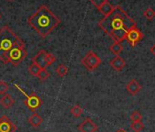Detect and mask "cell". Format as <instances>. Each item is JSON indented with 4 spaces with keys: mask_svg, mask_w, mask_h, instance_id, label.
I'll return each instance as SVG.
<instances>
[{
    "mask_svg": "<svg viewBox=\"0 0 155 132\" xmlns=\"http://www.w3.org/2000/svg\"><path fill=\"white\" fill-rule=\"evenodd\" d=\"M99 27L108 34L114 42H121L126 39L129 30L136 27V22L120 6H115L111 13L105 16L99 22Z\"/></svg>",
    "mask_w": 155,
    "mask_h": 132,
    "instance_id": "cell-1",
    "label": "cell"
},
{
    "mask_svg": "<svg viewBox=\"0 0 155 132\" xmlns=\"http://www.w3.org/2000/svg\"><path fill=\"white\" fill-rule=\"evenodd\" d=\"M28 23L41 38L45 39L59 25L60 19L47 6L41 5L28 19Z\"/></svg>",
    "mask_w": 155,
    "mask_h": 132,
    "instance_id": "cell-2",
    "label": "cell"
},
{
    "mask_svg": "<svg viewBox=\"0 0 155 132\" xmlns=\"http://www.w3.org/2000/svg\"><path fill=\"white\" fill-rule=\"evenodd\" d=\"M25 45L24 41L8 27L0 29V61L7 63L6 54L15 46Z\"/></svg>",
    "mask_w": 155,
    "mask_h": 132,
    "instance_id": "cell-3",
    "label": "cell"
},
{
    "mask_svg": "<svg viewBox=\"0 0 155 132\" xmlns=\"http://www.w3.org/2000/svg\"><path fill=\"white\" fill-rule=\"evenodd\" d=\"M27 50L25 49V45L15 46L6 54L7 63L10 62L13 65L17 66L20 64L27 57Z\"/></svg>",
    "mask_w": 155,
    "mask_h": 132,
    "instance_id": "cell-4",
    "label": "cell"
},
{
    "mask_svg": "<svg viewBox=\"0 0 155 132\" xmlns=\"http://www.w3.org/2000/svg\"><path fill=\"white\" fill-rule=\"evenodd\" d=\"M14 86L15 87H17L18 89V91H20L25 96H26V99L23 101L24 102V104L28 107V109L30 110V111H32V112H36L37 110H38V108H39L40 107V106L42 105V103H43V101H42V99L38 96V94H36L35 92H33V93H31L30 95H28L18 85H17V84H14Z\"/></svg>",
    "mask_w": 155,
    "mask_h": 132,
    "instance_id": "cell-5",
    "label": "cell"
},
{
    "mask_svg": "<svg viewBox=\"0 0 155 132\" xmlns=\"http://www.w3.org/2000/svg\"><path fill=\"white\" fill-rule=\"evenodd\" d=\"M81 63L89 71H94L101 63V59L92 50L87 52V54L81 59Z\"/></svg>",
    "mask_w": 155,
    "mask_h": 132,
    "instance_id": "cell-6",
    "label": "cell"
},
{
    "mask_svg": "<svg viewBox=\"0 0 155 132\" xmlns=\"http://www.w3.org/2000/svg\"><path fill=\"white\" fill-rule=\"evenodd\" d=\"M143 33L136 27L131 28L126 35V39L131 47H135L143 38Z\"/></svg>",
    "mask_w": 155,
    "mask_h": 132,
    "instance_id": "cell-7",
    "label": "cell"
},
{
    "mask_svg": "<svg viewBox=\"0 0 155 132\" xmlns=\"http://www.w3.org/2000/svg\"><path fill=\"white\" fill-rule=\"evenodd\" d=\"M17 126L6 115L0 117V132H16Z\"/></svg>",
    "mask_w": 155,
    "mask_h": 132,
    "instance_id": "cell-8",
    "label": "cell"
},
{
    "mask_svg": "<svg viewBox=\"0 0 155 132\" xmlns=\"http://www.w3.org/2000/svg\"><path fill=\"white\" fill-rule=\"evenodd\" d=\"M79 130L81 132H96L98 130V125L90 117H86L80 125Z\"/></svg>",
    "mask_w": 155,
    "mask_h": 132,
    "instance_id": "cell-9",
    "label": "cell"
},
{
    "mask_svg": "<svg viewBox=\"0 0 155 132\" xmlns=\"http://www.w3.org/2000/svg\"><path fill=\"white\" fill-rule=\"evenodd\" d=\"M47 51L44 50H39L33 58H32V61L33 63L37 64L38 66H39V67L41 69H44L46 68L48 64H47V61H46V57H47Z\"/></svg>",
    "mask_w": 155,
    "mask_h": 132,
    "instance_id": "cell-10",
    "label": "cell"
},
{
    "mask_svg": "<svg viewBox=\"0 0 155 132\" xmlns=\"http://www.w3.org/2000/svg\"><path fill=\"white\" fill-rule=\"evenodd\" d=\"M110 65L115 70V71H121L126 65V61L123 58H121L120 55L115 56L112 60H110Z\"/></svg>",
    "mask_w": 155,
    "mask_h": 132,
    "instance_id": "cell-11",
    "label": "cell"
},
{
    "mask_svg": "<svg viewBox=\"0 0 155 132\" xmlns=\"http://www.w3.org/2000/svg\"><path fill=\"white\" fill-rule=\"evenodd\" d=\"M126 89H127V91H128L129 94H130L131 96H135V95H137L140 91L141 86H140V85L139 84V82L137 80L132 79V80H130L127 84Z\"/></svg>",
    "mask_w": 155,
    "mask_h": 132,
    "instance_id": "cell-12",
    "label": "cell"
},
{
    "mask_svg": "<svg viewBox=\"0 0 155 132\" xmlns=\"http://www.w3.org/2000/svg\"><path fill=\"white\" fill-rule=\"evenodd\" d=\"M14 103H15V100L9 94H5L1 98H0V105L6 109L10 108L14 105Z\"/></svg>",
    "mask_w": 155,
    "mask_h": 132,
    "instance_id": "cell-13",
    "label": "cell"
},
{
    "mask_svg": "<svg viewBox=\"0 0 155 132\" xmlns=\"http://www.w3.org/2000/svg\"><path fill=\"white\" fill-rule=\"evenodd\" d=\"M28 123H29L32 127H38L42 124L43 118L41 117L40 115H38V113L35 112L34 114H32L31 116H28Z\"/></svg>",
    "mask_w": 155,
    "mask_h": 132,
    "instance_id": "cell-14",
    "label": "cell"
},
{
    "mask_svg": "<svg viewBox=\"0 0 155 132\" xmlns=\"http://www.w3.org/2000/svg\"><path fill=\"white\" fill-rule=\"evenodd\" d=\"M113 9H114V7L109 2V0H107V1L104 2L98 9H99V11H100L102 15H104V17H105V16L110 14L111 11L113 10Z\"/></svg>",
    "mask_w": 155,
    "mask_h": 132,
    "instance_id": "cell-15",
    "label": "cell"
},
{
    "mask_svg": "<svg viewBox=\"0 0 155 132\" xmlns=\"http://www.w3.org/2000/svg\"><path fill=\"white\" fill-rule=\"evenodd\" d=\"M110 50L114 54V55H120V53L123 50V47L120 44V42H113V44L110 45Z\"/></svg>",
    "mask_w": 155,
    "mask_h": 132,
    "instance_id": "cell-16",
    "label": "cell"
},
{
    "mask_svg": "<svg viewBox=\"0 0 155 132\" xmlns=\"http://www.w3.org/2000/svg\"><path fill=\"white\" fill-rule=\"evenodd\" d=\"M57 75L59 76V77H64L65 75H67L68 72V68L65 64H59L58 67H57Z\"/></svg>",
    "mask_w": 155,
    "mask_h": 132,
    "instance_id": "cell-17",
    "label": "cell"
},
{
    "mask_svg": "<svg viewBox=\"0 0 155 132\" xmlns=\"http://www.w3.org/2000/svg\"><path fill=\"white\" fill-rule=\"evenodd\" d=\"M70 113L72 116H74L75 117H79L82 115L83 113V109L79 106V105H75L70 108Z\"/></svg>",
    "mask_w": 155,
    "mask_h": 132,
    "instance_id": "cell-18",
    "label": "cell"
},
{
    "mask_svg": "<svg viewBox=\"0 0 155 132\" xmlns=\"http://www.w3.org/2000/svg\"><path fill=\"white\" fill-rule=\"evenodd\" d=\"M130 128H131L134 132H140V131L144 128L143 122H142L141 120H140V121H134V122H131Z\"/></svg>",
    "mask_w": 155,
    "mask_h": 132,
    "instance_id": "cell-19",
    "label": "cell"
},
{
    "mask_svg": "<svg viewBox=\"0 0 155 132\" xmlns=\"http://www.w3.org/2000/svg\"><path fill=\"white\" fill-rule=\"evenodd\" d=\"M28 73L31 75H33V76H38V73L40 72V70H41V68L39 67V66H38L37 64H35V63H32V64H30L29 66H28Z\"/></svg>",
    "mask_w": 155,
    "mask_h": 132,
    "instance_id": "cell-20",
    "label": "cell"
},
{
    "mask_svg": "<svg viewBox=\"0 0 155 132\" xmlns=\"http://www.w3.org/2000/svg\"><path fill=\"white\" fill-rule=\"evenodd\" d=\"M143 15L148 20H151L155 18V11L151 8H148L143 11Z\"/></svg>",
    "mask_w": 155,
    "mask_h": 132,
    "instance_id": "cell-21",
    "label": "cell"
},
{
    "mask_svg": "<svg viewBox=\"0 0 155 132\" xmlns=\"http://www.w3.org/2000/svg\"><path fill=\"white\" fill-rule=\"evenodd\" d=\"M49 75H50L49 72L46 68H44V69H41L40 70V72L38 73V75L37 77H38V79L41 80V81H46L49 77Z\"/></svg>",
    "mask_w": 155,
    "mask_h": 132,
    "instance_id": "cell-22",
    "label": "cell"
},
{
    "mask_svg": "<svg viewBox=\"0 0 155 132\" xmlns=\"http://www.w3.org/2000/svg\"><path fill=\"white\" fill-rule=\"evenodd\" d=\"M142 119V116L140 114V111L136 110V111H133L130 115V120L131 122H134V121H140Z\"/></svg>",
    "mask_w": 155,
    "mask_h": 132,
    "instance_id": "cell-23",
    "label": "cell"
},
{
    "mask_svg": "<svg viewBox=\"0 0 155 132\" xmlns=\"http://www.w3.org/2000/svg\"><path fill=\"white\" fill-rule=\"evenodd\" d=\"M9 89V85L5 81H0V95H5Z\"/></svg>",
    "mask_w": 155,
    "mask_h": 132,
    "instance_id": "cell-24",
    "label": "cell"
},
{
    "mask_svg": "<svg viewBox=\"0 0 155 132\" xmlns=\"http://www.w3.org/2000/svg\"><path fill=\"white\" fill-rule=\"evenodd\" d=\"M46 61H47L48 66H49V65H51L52 63H54V62L56 61V57H55V55H53L52 53L48 52V53H47V57H46Z\"/></svg>",
    "mask_w": 155,
    "mask_h": 132,
    "instance_id": "cell-25",
    "label": "cell"
},
{
    "mask_svg": "<svg viewBox=\"0 0 155 132\" xmlns=\"http://www.w3.org/2000/svg\"><path fill=\"white\" fill-rule=\"evenodd\" d=\"M107 0H91V2L97 8V9H99L104 2H106Z\"/></svg>",
    "mask_w": 155,
    "mask_h": 132,
    "instance_id": "cell-26",
    "label": "cell"
},
{
    "mask_svg": "<svg viewBox=\"0 0 155 132\" xmlns=\"http://www.w3.org/2000/svg\"><path fill=\"white\" fill-rule=\"evenodd\" d=\"M150 51L153 55H155V44H153V45L150 48Z\"/></svg>",
    "mask_w": 155,
    "mask_h": 132,
    "instance_id": "cell-27",
    "label": "cell"
},
{
    "mask_svg": "<svg viewBox=\"0 0 155 132\" xmlns=\"http://www.w3.org/2000/svg\"><path fill=\"white\" fill-rule=\"evenodd\" d=\"M116 132H126V131H125L124 129H122V128H120V129H118Z\"/></svg>",
    "mask_w": 155,
    "mask_h": 132,
    "instance_id": "cell-28",
    "label": "cell"
},
{
    "mask_svg": "<svg viewBox=\"0 0 155 132\" xmlns=\"http://www.w3.org/2000/svg\"><path fill=\"white\" fill-rule=\"evenodd\" d=\"M0 19H1V14H0Z\"/></svg>",
    "mask_w": 155,
    "mask_h": 132,
    "instance_id": "cell-29",
    "label": "cell"
},
{
    "mask_svg": "<svg viewBox=\"0 0 155 132\" xmlns=\"http://www.w3.org/2000/svg\"><path fill=\"white\" fill-rule=\"evenodd\" d=\"M8 1H13V0H8Z\"/></svg>",
    "mask_w": 155,
    "mask_h": 132,
    "instance_id": "cell-30",
    "label": "cell"
}]
</instances>
